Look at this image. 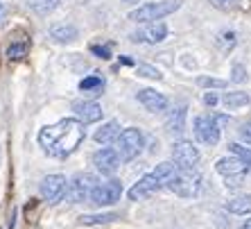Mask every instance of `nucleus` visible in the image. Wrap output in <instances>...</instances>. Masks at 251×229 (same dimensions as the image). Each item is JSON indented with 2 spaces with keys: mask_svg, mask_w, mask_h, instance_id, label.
Listing matches in <instances>:
<instances>
[{
  "mask_svg": "<svg viewBox=\"0 0 251 229\" xmlns=\"http://www.w3.org/2000/svg\"><path fill=\"white\" fill-rule=\"evenodd\" d=\"M161 188V184H158V179L154 175H145L143 179H140L138 184H134V186L129 188V198L131 200H147L150 195H154Z\"/></svg>",
  "mask_w": 251,
  "mask_h": 229,
  "instance_id": "ddd939ff",
  "label": "nucleus"
},
{
  "mask_svg": "<svg viewBox=\"0 0 251 229\" xmlns=\"http://www.w3.org/2000/svg\"><path fill=\"white\" fill-rule=\"evenodd\" d=\"M143 145H145V136L136 127H127L116 136V154H118V159H123V161L136 159L143 152Z\"/></svg>",
  "mask_w": 251,
  "mask_h": 229,
  "instance_id": "f03ea898",
  "label": "nucleus"
},
{
  "mask_svg": "<svg viewBox=\"0 0 251 229\" xmlns=\"http://www.w3.org/2000/svg\"><path fill=\"white\" fill-rule=\"evenodd\" d=\"M168 36V25L163 23V21H156V23H152L150 28L145 29V32H136V34H131V41H147V43H161Z\"/></svg>",
  "mask_w": 251,
  "mask_h": 229,
  "instance_id": "4468645a",
  "label": "nucleus"
},
{
  "mask_svg": "<svg viewBox=\"0 0 251 229\" xmlns=\"http://www.w3.org/2000/svg\"><path fill=\"white\" fill-rule=\"evenodd\" d=\"M199 188H201V177H199L197 172L195 171H190V172L179 171V175L175 177L170 191H175V193L181 195V198H193V195L199 193Z\"/></svg>",
  "mask_w": 251,
  "mask_h": 229,
  "instance_id": "1a4fd4ad",
  "label": "nucleus"
},
{
  "mask_svg": "<svg viewBox=\"0 0 251 229\" xmlns=\"http://www.w3.org/2000/svg\"><path fill=\"white\" fill-rule=\"evenodd\" d=\"M231 80H233V82H245V80H247L245 66H242V64H235V66H233V75H231Z\"/></svg>",
  "mask_w": 251,
  "mask_h": 229,
  "instance_id": "c756f323",
  "label": "nucleus"
},
{
  "mask_svg": "<svg viewBox=\"0 0 251 229\" xmlns=\"http://www.w3.org/2000/svg\"><path fill=\"white\" fill-rule=\"evenodd\" d=\"M181 7V0H161V2H147L129 14L136 23H156V18H165L168 14L176 12Z\"/></svg>",
  "mask_w": 251,
  "mask_h": 229,
  "instance_id": "7ed1b4c3",
  "label": "nucleus"
},
{
  "mask_svg": "<svg viewBox=\"0 0 251 229\" xmlns=\"http://www.w3.org/2000/svg\"><path fill=\"white\" fill-rule=\"evenodd\" d=\"M152 175L158 179V184H161V186L170 188V186H172V182H175V177L179 175V168H176L175 164H158L156 171H154Z\"/></svg>",
  "mask_w": 251,
  "mask_h": 229,
  "instance_id": "f3484780",
  "label": "nucleus"
},
{
  "mask_svg": "<svg viewBox=\"0 0 251 229\" xmlns=\"http://www.w3.org/2000/svg\"><path fill=\"white\" fill-rule=\"evenodd\" d=\"M25 2H27V7L32 9V12L46 16V14L52 12V9L59 5V2H61V0H25Z\"/></svg>",
  "mask_w": 251,
  "mask_h": 229,
  "instance_id": "5701e85b",
  "label": "nucleus"
},
{
  "mask_svg": "<svg viewBox=\"0 0 251 229\" xmlns=\"http://www.w3.org/2000/svg\"><path fill=\"white\" fill-rule=\"evenodd\" d=\"M228 150L233 152V157H238L240 161L245 164L247 172L251 175V150H249V147H242V145H238V143H231V145H228Z\"/></svg>",
  "mask_w": 251,
  "mask_h": 229,
  "instance_id": "b1692460",
  "label": "nucleus"
},
{
  "mask_svg": "<svg viewBox=\"0 0 251 229\" xmlns=\"http://www.w3.org/2000/svg\"><path fill=\"white\" fill-rule=\"evenodd\" d=\"M91 53H93L95 57H100V59H109V57H111L109 46H93V48H91Z\"/></svg>",
  "mask_w": 251,
  "mask_h": 229,
  "instance_id": "7c9ffc66",
  "label": "nucleus"
},
{
  "mask_svg": "<svg viewBox=\"0 0 251 229\" xmlns=\"http://www.w3.org/2000/svg\"><path fill=\"white\" fill-rule=\"evenodd\" d=\"M95 186V177L88 175V172H77L73 179H70L68 184V198L70 202H75V204H79V202H86L88 198H91V191H93Z\"/></svg>",
  "mask_w": 251,
  "mask_h": 229,
  "instance_id": "0eeeda50",
  "label": "nucleus"
},
{
  "mask_svg": "<svg viewBox=\"0 0 251 229\" xmlns=\"http://www.w3.org/2000/svg\"><path fill=\"white\" fill-rule=\"evenodd\" d=\"M186 114H188V107L186 105H179L176 109H172V112H170V116H168V120H165L168 132H172V134L183 132V127H186Z\"/></svg>",
  "mask_w": 251,
  "mask_h": 229,
  "instance_id": "dca6fc26",
  "label": "nucleus"
},
{
  "mask_svg": "<svg viewBox=\"0 0 251 229\" xmlns=\"http://www.w3.org/2000/svg\"><path fill=\"white\" fill-rule=\"evenodd\" d=\"M197 84L199 86H204V88H224L226 86L224 80H215V77H199Z\"/></svg>",
  "mask_w": 251,
  "mask_h": 229,
  "instance_id": "cd10ccee",
  "label": "nucleus"
},
{
  "mask_svg": "<svg viewBox=\"0 0 251 229\" xmlns=\"http://www.w3.org/2000/svg\"><path fill=\"white\" fill-rule=\"evenodd\" d=\"M120 193H123L120 179H109V182L95 184L93 191H91V202L95 206H111L120 200Z\"/></svg>",
  "mask_w": 251,
  "mask_h": 229,
  "instance_id": "39448f33",
  "label": "nucleus"
},
{
  "mask_svg": "<svg viewBox=\"0 0 251 229\" xmlns=\"http://www.w3.org/2000/svg\"><path fill=\"white\" fill-rule=\"evenodd\" d=\"M222 102L228 107V109H238V107L249 105V95H247L245 91H231V93H226L222 98Z\"/></svg>",
  "mask_w": 251,
  "mask_h": 229,
  "instance_id": "4be33fe9",
  "label": "nucleus"
},
{
  "mask_svg": "<svg viewBox=\"0 0 251 229\" xmlns=\"http://www.w3.org/2000/svg\"><path fill=\"white\" fill-rule=\"evenodd\" d=\"M242 229H251V218H249V220H247L245 225H242Z\"/></svg>",
  "mask_w": 251,
  "mask_h": 229,
  "instance_id": "72a5a7b5",
  "label": "nucleus"
},
{
  "mask_svg": "<svg viewBox=\"0 0 251 229\" xmlns=\"http://www.w3.org/2000/svg\"><path fill=\"white\" fill-rule=\"evenodd\" d=\"M226 209L231 213H238V216H245V213H251V195H240V198H233V200L226 202Z\"/></svg>",
  "mask_w": 251,
  "mask_h": 229,
  "instance_id": "412c9836",
  "label": "nucleus"
},
{
  "mask_svg": "<svg viewBox=\"0 0 251 229\" xmlns=\"http://www.w3.org/2000/svg\"><path fill=\"white\" fill-rule=\"evenodd\" d=\"M84 136H86V129L77 118H64L57 125H48L39 132V145L48 157L64 159L79 147Z\"/></svg>",
  "mask_w": 251,
  "mask_h": 229,
  "instance_id": "f257e3e1",
  "label": "nucleus"
},
{
  "mask_svg": "<svg viewBox=\"0 0 251 229\" xmlns=\"http://www.w3.org/2000/svg\"><path fill=\"white\" fill-rule=\"evenodd\" d=\"M195 136L199 143L213 147L220 143V127L213 116H197L195 118Z\"/></svg>",
  "mask_w": 251,
  "mask_h": 229,
  "instance_id": "6e6552de",
  "label": "nucleus"
},
{
  "mask_svg": "<svg viewBox=\"0 0 251 229\" xmlns=\"http://www.w3.org/2000/svg\"><path fill=\"white\" fill-rule=\"evenodd\" d=\"M138 100L145 109H150V112H154V114L163 112L165 107H168V98H165L163 93H158V91H152V88H143L138 93Z\"/></svg>",
  "mask_w": 251,
  "mask_h": 229,
  "instance_id": "2eb2a0df",
  "label": "nucleus"
},
{
  "mask_svg": "<svg viewBox=\"0 0 251 229\" xmlns=\"http://www.w3.org/2000/svg\"><path fill=\"white\" fill-rule=\"evenodd\" d=\"M240 139L245 143H251V120H247V123L240 127Z\"/></svg>",
  "mask_w": 251,
  "mask_h": 229,
  "instance_id": "2f4dec72",
  "label": "nucleus"
},
{
  "mask_svg": "<svg viewBox=\"0 0 251 229\" xmlns=\"http://www.w3.org/2000/svg\"><path fill=\"white\" fill-rule=\"evenodd\" d=\"M172 157H175V166L183 172L195 171L199 164V150L190 141H176L172 147Z\"/></svg>",
  "mask_w": 251,
  "mask_h": 229,
  "instance_id": "423d86ee",
  "label": "nucleus"
},
{
  "mask_svg": "<svg viewBox=\"0 0 251 229\" xmlns=\"http://www.w3.org/2000/svg\"><path fill=\"white\" fill-rule=\"evenodd\" d=\"M73 112L77 114L79 123H98L102 118V107L93 100H75L73 102Z\"/></svg>",
  "mask_w": 251,
  "mask_h": 229,
  "instance_id": "f8f14e48",
  "label": "nucleus"
},
{
  "mask_svg": "<svg viewBox=\"0 0 251 229\" xmlns=\"http://www.w3.org/2000/svg\"><path fill=\"white\" fill-rule=\"evenodd\" d=\"M210 5L220 9V12H231L235 5H238V0H210Z\"/></svg>",
  "mask_w": 251,
  "mask_h": 229,
  "instance_id": "c85d7f7f",
  "label": "nucleus"
},
{
  "mask_svg": "<svg viewBox=\"0 0 251 229\" xmlns=\"http://www.w3.org/2000/svg\"><path fill=\"white\" fill-rule=\"evenodd\" d=\"M7 55H9V59H23L25 55H27V43H12L9 46V50H7Z\"/></svg>",
  "mask_w": 251,
  "mask_h": 229,
  "instance_id": "bb28decb",
  "label": "nucleus"
},
{
  "mask_svg": "<svg viewBox=\"0 0 251 229\" xmlns=\"http://www.w3.org/2000/svg\"><path fill=\"white\" fill-rule=\"evenodd\" d=\"M79 88L88 95H100V93H104V80L98 75H88L79 82Z\"/></svg>",
  "mask_w": 251,
  "mask_h": 229,
  "instance_id": "aec40b11",
  "label": "nucleus"
},
{
  "mask_svg": "<svg viewBox=\"0 0 251 229\" xmlns=\"http://www.w3.org/2000/svg\"><path fill=\"white\" fill-rule=\"evenodd\" d=\"M77 28L75 25H52L50 28V36H52L54 41H59V43H70V41H75L77 39Z\"/></svg>",
  "mask_w": 251,
  "mask_h": 229,
  "instance_id": "a211bd4d",
  "label": "nucleus"
},
{
  "mask_svg": "<svg viewBox=\"0 0 251 229\" xmlns=\"http://www.w3.org/2000/svg\"><path fill=\"white\" fill-rule=\"evenodd\" d=\"M215 168H217V172L226 179V186H231V188L242 186V182H245V177H247V168H245V164H242L238 157L220 159Z\"/></svg>",
  "mask_w": 251,
  "mask_h": 229,
  "instance_id": "20e7f679",
  "label": "nucleus"
},
{
  "mask_svg": "<svg viewBox=\"0 0 251 229\" xmlns=\"http://www.w3.org/2000/svg\"><path fill=\"white\" fill-rule=\"evenodd\" d=\"M204 102H206L208 107H215V105H217V95H215V93H206V95H204Z\"/></svg>",
  "mask_w": 251,
  "mask_h": 229,
  "instance_id": "473e14b6",
  "label": "nucleus"
},
{
  "mask_svg": "<svg viewBox=\"0 0 251 229\" xmlns=\"http://www.w3.org/2000/svg\"><path fill=\"white\" fill-rule=\"evenodd\" d=\"M116 213H102V216H82V225H100V223H111L116 220Z\"/></svg>",
  "mask_w": 251,
  "mask_h": 229,
  "instance_id": "393cba45",
  "label": "nucleus"
},
{
  "mask_svg": "<svg viewBox=\"0 0 251 229\" xmlns=\"http://www.w3.org/2000/svg\"><path fill=\"white\" fill-rule=\"evenodd\" d=\"M118 134H120V125H118L116 120H109V123L102 125V127L95 132V141L98 143H111V141H116Z\"/></svg>",
  "mask_w": 251,
  "mask_h": 229,
  "instance_id": "6ab92c4d",
  "label": "nucleus"
},
{
  "mask_svg": "<svg viewBox=\"0 0 251 229\" xmlns=\"http://www.w3.org/2000/svg\"><path fill=\"white\" fill-rule=\"evenodd\" d=\"M66 188H68V184H66L64 175H48L41 182V195L50 204H57V202L64 200Z\"/></svg>",
  "mask_w": 251,
  "mask_h": 229,
  "instance_id": "9d476101",
  "label": "nucleus"
},
{
  "mask_svg": "<svg viewBox=\"0 0 251 229\" xmlns=\"http://www.w3.org/2000/svg\"><path fill=\"white\" fill-rule=\"evenodd\" d=\"M93 164L102 175H113V172L118 171V166H120V159H118L116 150L102 147V150H98V152L93 154Z\"/></svg>",
  "mask_w": 251,
  "mask_h": 229,
  "instance_id": "9b49d317",
  "label": "nucleus"
},
{
  "mask_svg": "<svg viewBox=\"0 0 251 229\" xmlns=\"http://www.w3.org/2000/svg\"><path fill=\"white\" fill-rule=\"evenodd\" d=\"M136 71H138V75L150 77V80H161V71H158V68H154V66L138 64V66H136Z\"/></svg>",
  "mask_w": 251,
  "mask_h": 229,
  "instance_id": "a878e982",
  "label": "nucleus"
}]
</instances>
